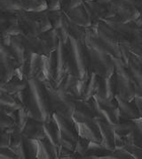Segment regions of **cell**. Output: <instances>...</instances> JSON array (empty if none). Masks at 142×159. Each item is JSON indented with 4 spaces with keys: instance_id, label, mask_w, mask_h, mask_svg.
<instances>
[{
    "instance_id": "cell-1",
    "label": "cell",
    "mask_w": 142,
    "mask_h": 159,
    "mask_svg": "<svg viewBox=\"0 0 142 159\" xmlns=\"http://www.w3.org/2000/svg\"><path fill=\"white\" fill-rule=\"evenodd\" d=\"M23 10L29 11H43L47 9L46 0H22Z\"/></svg>"
},
{
    "instance_id": "cell-2",
    "label": "cell",
    "mask_w": 142,
    "mask_h": 159,
    "mask_svg": "<svg viewBox=\"0 0 142 159\" xmlns=\"http://www.w3.org/2000/svg\"><path fill=\"white\" fill-rule=\"evenodd\" d=\"M118 101H119V105L121 111L125 114L127 117L132 118V119H138L140 117L139 113L137 112L136 109L133 107V105H131V103L125 101V99L118 97Z\"/></svg>"
},
{
    "instance_id": "cell-3",
    "label": "cell",
    "mask_w": 142,
    "mask_h": 159,
    "mask_svg": "<svg viewBox=\"0 0 142 159\" xmlns=\"http://www.w3.org/2000/svg\"><path fill=\"white\" fill-rule=\"evenodd\" d=\"M12 125H13V122L12 121L11 119L6 114H5V112L2 111V109H0V128L9 127Z\"/></svg>"
},
{
    "instance_id": "cell-4",
    "label": "cell",
    "mask_w": 142,
    "mask_h": 159,
    "mask_svg": "<svg viewBox=\"0 0 142 159\" xmlns=\"http://www.w3.org/2000/svg\"><path fill=\"white\" fill-rule=\"evenodd\" d=\"M136 99V103L137 105H138V107H139V109H140V113H141L142 117V98L141 97H138Z\"/></svg>"
}]
</instances>
